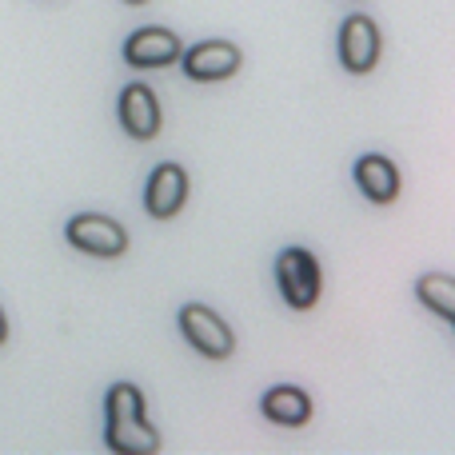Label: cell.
I'll list each match as a JSON object with an SVG mask.
<instances>
[{"mask_svg":"<svg viewBox=\"0 0 455 455\" xmlns=\"http://www.w3.org/2000/svg\"><path fill=\"white\" fill-rule=\"evenodd\" d=\"M128 4H144V0H128Z\"/></svg>","mask_w":455,"mask_h":455,"instance_id":"5bb4252c","label":"cell"},{"mask_svg":"<svg viewBox=\"0 0 455 455\" xmlns=\"http://www.w3.org/2000/svg\"><path fill=\"white\" fill-rule=\"evenodd\" d=\"M180 36L168 28H136L132 36L124 40V60L132 68H168V64L180 60Z\"/></svg>","mask_w":455,"mask_h":455,"instance_id":"ba28073f","label":"cell"},{"mask_svg":"<svg viewBox=\"0 0 455 455\" xmlns=\"http://www.w3.org/2000/svg\"><path fill=\"white\" fill-rule=\"evenodd\" d=\"M116 112L132 140H152V136L160 132V100L148 84H128L124 92H120Z\"/></svg>","mask_w":455,"mask_h":455,"instance_id":"9c48e42d","label":"cell"},{"mask_svg":"<svg viewBox=\"0 0 455 455\" xmlns=\"http://www.w3.org/2000/svg\"><path fill=\"white\" fill-rule=\"evenodd\" d=\"M188 200V172L180 164H156L144 184V208L156 220H172Z\"/></svg>","mask_w":455,"mask_h":455,"instance_id":"52a82bcc","label":"cell"},{"mask_svg":"<svg viewBox=\"0 0 455 455\" xmlns=\"http://www.w3.org/2000/svg\"><path fill=\"white\" fill-rule=\"evenodd\" d=\"M379 60V28L368 20V16H347L339 24V64L355 76L371 72Z\"/></svg>","mask_w":455,"mask_h":455,"instance_id":"8992f818","label":"cell"},{"mask_svg":"<svg viewBox=\"0 0 455 455\" xmlns=\"http://www.w3.org/2000/svg\"><path fill=\"white\" fill-rule=\"evenodd\" d=\"M180 64H184V76L188 80H228L240 72L243 64V52L232 44V40H200L196 48L180 52Z\"/></svg>","mask_w":455,"mask_h":455,"instance_id":"5b68a950","label":"cell"},{"mask_svg":"<svg viewBox=\"0 0 455 455\" xmlns=\"http://www.w3.org/2000/svg\"><path fill=\"white\" fill-rule=\"evenodd\" d=\"M355 188L371 200V204H392L400 196V168L387 156L371 152V156L355 160Z\"/></svg>","mask_w":455,"mask_h":455,"instance_id":"30bf717a","label":"cell"},{"mask_svg":"<svg viewBox=\"0 0 455 455\" xmlns=\"http://www.w3.org/2000/svg\"><path fill=\"white\" fill-rule=\"evenodd\" d=\"M8 339V320H4V312H0V344Z\"/></svg>","mask_w":455,"mask_h":455,"instance_id":"4fadbf2b","label":"cell"},{"mask_svg":"<svg viewBox=\"0 0 455 455\" xmlns=\"http://www.w3.org/2000/svg\"><path fill=\"white\" fill-rule=\"evenodd\" d=\"M259 411L280 427H304L307 419H312V395H307L304 387H291V384L267 387L264 400H259Z\"/></svg>","mask_w":455,"mask_h":455,"instance_id":"8fae6325","label":"cell"},{"mask_svg":"<svg viewBox=\"0 0 455 455\" xmlns=\"http://www.w3.org/2000/svg\"><path fill=\"white\" fill-rule=\"evenodd\" d=\"M104 443L116 455H156L160 435L144 416V392L136 384H112L104 395Z\"/></svg>","mask_w":455,"mask_h":455,"instance_id":"6da1fadb","label":"cell"},{"mask_svg":"<svg viewBox=\"0 0 455 455\" xmlns=\"http://www.w3.org/2000/svg\"><path fill=\"white\" fill-rule=\"evenodd\" d=\"M275 283H280V296L288 307L307 312L320 299V264L307 248H283L275 256Z\"/></svg>","mask_w":455,"mask_h":455,"instance_id":"7a4b0ae2","label":"cell"},{"mask_svg":"<svg viewBox=\"0 0 455 455\" xmlns=\"http://www.w3.org/2000/svg\"><path fill=\"white\" fill-rule=\"evenodd\" d=\"M176 323H180L184 339H188V344L196 347L200 355H208V360H228V355L235 352L232 328H228V323L212 312V307H204V304H184L180 312H176Z\"/></svg>","mask_w":455,"mask_h":455,"instance_id":"3957f363","label":"cell"},{"mask_svg":"<svg viewBox=\"0 0 455 455\" xmlns=\"http://www.w3.org/2000/svg\"><path fill=\"white\" fill-rule=\"evenodd\" d=\"M64 235L76 251H88V256H100V259H116L128 251V232L120 228L116 220L108 216H96V212H84V216H72L64 224Z\"/></svg>","mask_w":455,"mask_h":455,"instance_id":"277c9868","label":"cell"},{"mask_svg":"<svg viewBox=\"0 0 455 455\" xmlns=\"http://www.w3.org/2000/svg\"><path fill=\"white\" fill-rule=\"evenodd\" d=\"M416 296L424 307H432L440 320H448L455 328V275H443V272H427L416 280Z\"/></svg>","mask_w":455,"mask_h":455,"instance_id":"7c38bea8","label":"cell"}]
</instances>
